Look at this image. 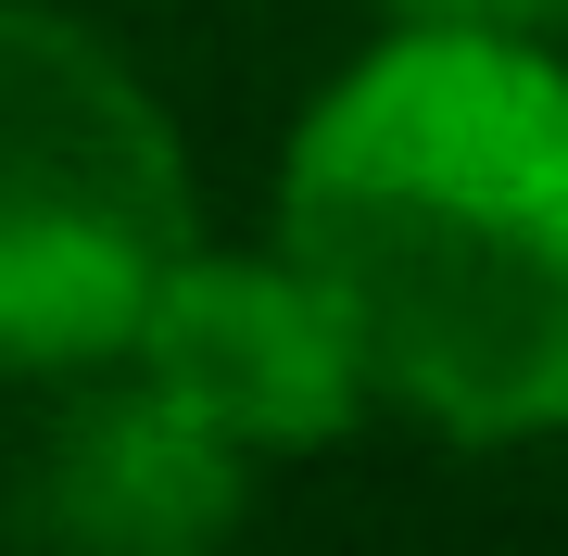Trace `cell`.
<instances>
[{"label":"cell","mask_w":568,"mask_h":556,"mask_svg":"<svg viewBox=\"0 0 568 556\" xmlns=\"http://www.w3.org/2000/svg\"><path fill=\"white\" fill-rule=\"evenodd\" d=\"M278 253L366 392L455 443L568 431V77L530 39L405 26L304 114Z\"/></svg>","instance_id":"obj_1"},{"label":"cell","mask_w":568,"mask_h":556,"mask_svg":"<svg viewBox=\"0 0 568 556\" xmlns=\"http://www.w3.org/2000/svg\"><path fill=\"white\" fill-rule=\"evenodd\" d=\"M190 266V165L89 26L0 0V380L102 367Z\"/></svg>","instance_id":"obj_2"},{"label":"cell","mask_w":568,"mask_h":556,"mask_svg":"<svg viewBox=\"0 0 568 556\" xmlns=\"http://www.w3.org/2000/svg\"><path fill=\"white\" fill-rule=\"evenodd\" d=\"M126 367L152 392H178L203 431H227L241 455H304L354 417V342L342 316H328V291L291 266H241V253H190L178 279L152 291L140 342H126Z\"/></svg>","instance_id":"obj_3"},{"label":"cell","mask_w":568,"mask_h":556,"mask_svg":"<svg viewBox=\"0 0 568 556\" xmlns=\"http://www.w3.org/2000/svg\"><path fill=\"white\" fill-rule=\"evenodd\" d=\"M26 556H227L241 518V443L203 431L178 392H102L39 443L26 481Z\"/></svg>","instance_id":"obj_4"},{"label":"cell","mask_w":568,"mask_h":556,"mask_svg":"<svg viewBox=\"0 0 568 556\" xmlns=\"http://www.w3.org/2000/svg\"><path fill=\"white\" fill-rule=\"evenodd\" d=\"M417 26H480V39H544L568 26V0H405Z\"/></svg>","instance_id":"obj_5"}]
</instances>
